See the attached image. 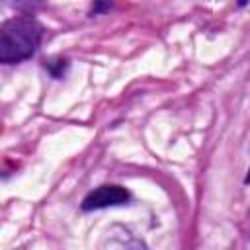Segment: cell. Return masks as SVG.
I'll return each mask as SVG.
<instances>
[{
  "instance_id": "obj_2",
  "label": "cell",
  "mask_w": 250,
  "mask_h": 250,
  "mask_svg": "<svg viewBox=\"0 0 250 250\" xmlns=\"http://www.w3.org/2000/svg\"><path fill=\"white\" fill-rule=\"evenodd\" d=\"M129 191L117 184H104L92 189L84 199H82V211H94V209H105V207H115L123 205L129 201Z\"/></svg>"
},
{
  "instance_id": "obj_1",
  "label": "cell",
  "mask_w": 250,
  "mask_h": 250,
  "mask_svg": "<svg viewBox=\"0 0 250 250\" xmlns=\"http://www.w3.org/2000/svg\"><path fill=\"white\" fill-rule=\"evenodd\" d=\"M43 35L41 23L33 16L8 20L0 31V61L4 64L21 62L35 55Z\"/></svg>"
},
{
  "instance_id": "obj_5",
  "label": "cell",
  "mask_w": 250,
  "mask_h": 250,
  "mask_svg": "<svg viewBox=\"0 0 250 250\" xmlns=\"http://www.w3.org/2000/svg\"><path fill=\"white\" fill-rule=\"evenodd\" d=\"M246 184H250V170H248V176H246V180H244Z\"/></svg>"
},
{
  "instance_id": "obj_4",
  "label": "cell",
  "mask_w": 250,
  "mask_h": 250,
  "mask_svg": "<svg viewBox=\"0 0 250 250\" xmlns=\"http://www.w3.org/2000/svg\"><path fill=\"white\" fill-rule=\"evenodd\" d=\"M109 8V4H96L94 8H92V14H96L98 10H107Z\"/></svg>"
},
{
  "instance_id": "obj_3",
  "label": "cell",
  "mask_w": 250,
  "mask_h": 250,
  "mask_svg": "<svg viewBox=\"0 0 250 250\" xmlns=\"http://www.w3.org/2000/svg\"><path fill=\"white\" fill-rule=\"evenodd\" d=\"M98 250H148V246L125 227L115 225L104 234Z\"/></svg>"
}]
</instances>
